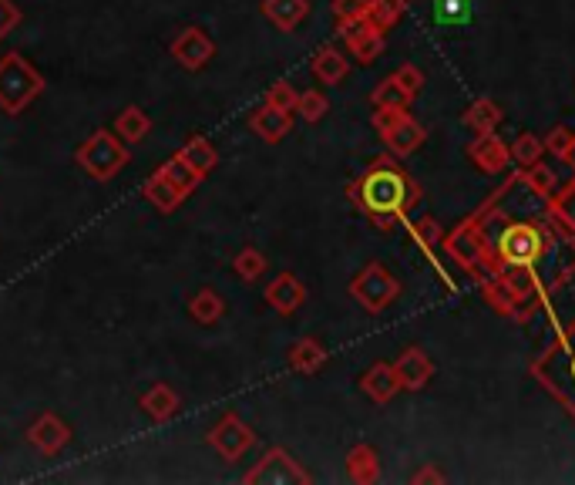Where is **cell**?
<instances>
[{"label": "cell", "mask_w": 575, "mask_h": 485, "mask_svg": "<svg viewBox=\"0 0 575 485\" xmlns=\"http://www.w3.org/2000/svg\"><path fill=\"white\" fill-rule=\"evenodd\" d=\"M545 152H552L559 162H569L575 152V128L569 125H555L549 135H545Z\"/></svg>", "instance_id": "38"}, {"label": "cell", "mask_w": 575, "mask_h": 485, "mask_svg": "<svg viewBox=\"0 0 575 485\" xmlns=\"http://www.w3.org/2000/svg\"><path fill=\"white\" fill-rule=\"evenodd\" d=\"M532 378L542 384L545 395L569 411V418H575V320L532 361Z\"/></svg>", "instance_id": "3"}, {"label": "cell", "mask_w": 575, "mask_h": 485, "mask_svg": "<svg viewBox=\"0 0 575 485\" xmlns=\"http://www.w3.org/2000/svg\"><path fill=\"white\" fill-rule=\"evenodd\" d=\"M249 128L259 135L263 142H283L286 135H290V128H293V115L290 112H280V108H273V105H263L259 112L249 115Z\"/></svg>", "instance_id": "18"}, {"label": "cell", "mask_w": 575, "mask_h": 485, "mask_svg": "<svg viewBox=\"0 0 575 485\" xmlns=\"http://www.w3.org/2000/svg\"><path fill=\"white\" fill-rule=\"evenodd\" d=\"M394 371L397 381H401V391H421L434 378V361L421 347H407L401 358L394 361Z\"/></svg>", "instance_id": "14"}, {"label": "cell", "mask_w": 575, "mask_h": 485, "mask_svg": "<svg viewBox=\"0 0 575 485\" xmlns=\"http://www.w3.org/2000/svg\"><path fill=\"white\" fill-rule=\"evenodd\" d=\"M340 34H343V41H347V51L354 54L360 64H374L380 54H384V34H380L374 24H367V17L350 27H343Z\"/></svg>", "instance_id": "13"}, {"label": "cell", "mask_w": 575, "mask_h": 485, "mask_svg": "<svg viewBox=\"0 0 575 485\" xmlns=\"http://www.w3.org/2000/svg\"><path fill=\"white\" fill-rule=\"evenodd\" d=\"M296 112H300L306 122H320L323 115L330 112V102H327V95L317 88H310V91H300V102H296Z\"/></svg>", "instance_id": "40"}, {"label": "cell", "mask_w": 575, "mask_h": 485, "mask_svg": "<svg viewBox=\"0 0 575 485\" xmlns=\"http://www.w3.org/2000/svg\"><path fill=\"white\" fill-rule=\"evenodd\" d=\"M142 192H145V199L148 203H152L155 209H159V213H175V209H179V203H182V192L172 186L169 179L162 176L159 169L152 172V176L145 179V186H142Z\"/></svg>", "instance_id": "26"}, {"label": "cell", "mask_w": 575, "mask_h": 485, "mask_svg": "<svg viewBox=\"0 0 575 485\" xmlns=\"http://www.w3.org/2000/svg\"><path fill=\"white\" fill-rule=\"evenodd\" d=\"M259 11H263V17L273 27H280V31L290 34L306 21V14H310V0H263Z\"/></svg>", "instance_id": "19"}, {"label": "cell", "mask_w": 575, "mask_h": 485, "mask_svg": "<svg viewBox=\"0 0 575 485\" xmlns=\"http://www.w3.org/2000/svg\"><path fill=\"white\" fill-rule=\"evenodd\" d=\"M138 408L152 422H169L175 411H179V395H175V388H169V384H152L142 395V401H138Z\"/></svg>", "instance_id": "20"}, {"label": "cell", "mask_w": 575, "mask_h": 485, "mask_svg": "<svg viewBox=\"0 0 575 485\" xmlns=\"http://www.w3.org/2000/svg\"><path fill=\"white\" fill-rule=\"evenodd\" d=\"M209 445L216 448L226 462H239L249 448L256 445V432L236 415V411H226V415L219 418V425L209 432Z\"/></svg>", "instance_id": "9"}, {"label": "cell", "mask_w": 575, "mask_h": 485, "mask_svg": "<svg viewBox=\"0 0 575 485\" xmlns=\"http://www.w3.org/2000/svg\"><path fill=\"white\" fill-rule=\"evenodd\" d=\"M545 213L552 216L555 226H562V230L575 240V176L565 182V186H559L552 192L549 209H545Z\"/></svg>", "instance_id": "22"}, {"label": "cell", "mask_w": 575, "mask_h": 485, "mask_svg": "<svg viewBox=\"0 0 575 485\" xmlns=\"http://www.w3.org/2000/svg\"><path fill=\"white\" fill-rule=\"evenodd\" d=\"M434 21L441 27H458L471 21V0H434Z\"/></svg>", "instance_id": "35"}, {"label": "cell", "mask_w": 575, "mask_h": 485, "mask_svg": "<svg viewBox=\"0 0 575 485\" xmlns=\"http://www.w3.org/2000/svg\"><path fill=\"white\" fill-rule=\"evenodd\" d=\"M243 482L246 485H310V472H306L286 448H270V452H263V459L246 472Z\"/></svg>", "instance_id": "8"}, {"label": "cell", "mask_w": 575, "mask_h": 485, "mask_svg": "<svg viewBox=\"0 0 575 485\" xmlns=\"http://www.w3.org/2000/svg\"><path fill=\"white\" fill-rule=\"evenodd\" d=\"M441 246H444V253H448L465 273H471L478 283L485 277H491V250H488L485 230H481L475 213L461 219V223L454 226L448 236H444Z\"/></svg>", "instance_id": "5"}, {"label": "cell", "mask_w": 575, "mask_h": 485, "mask_svg": "<svg viewBox=\"0 0 575 485\" xmlns=\"http://www.w3.org/2000/svg\"><path fill=\"white\" fill-rule=\"evenodd\" d=\"M491 206L502 219V230L488 233L491 273H498L502 267H539L555 243L552 226L542 223V219H508L498 189L491 192Z\"/></svg>", "instance_id": "2"}, {"label": "cell", "mask_w": 575, "mask_h": 485, "mask_svg": "<svg viewBox=\"0 0 575 485\" xmlns=\"http://www.w3.org/2000/svg\"><path fill=\"white\" fill-rule=\"evenodd\" d=\"M169 54L179 68L202 71L212 58H216V41H212L202 27H185V31L175 34V41L169 44Z\"/></svg>", "instance_id": "10"}, {"label": "cell", "mask_w": 575, "mask_h": 485, "mask_svg": "<svg viewBox=\"0 0 575 485\" xmlns=\"http://www.w3.org/2000/svg\"><path fill=\"white\" fill-rule=\"evenodd\" d=\"M175 155H182V159L189 162V166L196 169L202 179H206L209 172L219 166V152H216V145L206 139V135H196V139H189Z\"/></svg>", "instance_id": "27"}, {"label": "cell", "mask_w": 575, "mask_h": 485, "mask_svg": "<svg viewBox=\"0 0 575 485\" xmlns=\"http://www.w3.org/2000/svg\"><path fill=\"white\" fill-rule=\"evenodd\" d=\"M424 139H428V128L417 122L411 112H404L401 122L384 135V145L391 149L394 159H407V155H414L417 149H421Z\"/></svg>", "instance_id": "16"}, {"label": "cell", "mask_w": 575, "mask_h": 485, "mask_svg": "<svg viewBox=\"0 0 575 485\" xmlns=\"http://www.w3.org/2000/svg\"><path fill=\"white\" fill-rule=\"evenodd\" d=\"M233 270L243 277L246 283H253L259 280L266 273V256L256 250V246H243V250L236 253V260H233Z\"/></svg>", "instance_id": "37"}, {"label": "cell", "mask_w": 575, "mask_h": 485, "mask_svg": "<svg viewBox=\"0 0 575 485\" xmlns=\"http://www.w3.org/2000/svg\"><path fill=\"white\" fill-rule=\"evenodd\" d=\"M296 102H300V91H296L290 81H276L266 91V105L280 108V112H296Z\"/></svg>", "instance_id": "42"}, {"label": "cell", "mask_w": 575, "mask_h": 485, "mask_svg": "<svg viewBox=\"0 0 575 485\" xmlns=\"http://www.w3.org/2000/svg\"><path fill=\"white\" fill-rule=\"evenodd\" d=\"M266 304H270L276 314H283V317L296 314V310L306 304L303 280L296 277V273H280V277H276L270 287H266Z\"/></svg>", "instance_id": "15"}, {"label": "cell", "mask_w": 575, "mask_h": 485, "mask_svg": "<svg viewBox=\"0 0 575 485\" xmlns=\"http://www.w3.org/2000/svg\"><path fill=\"white\" fill-rule=\"evenodd\" d=\"M350 297H354L367 314L377 317V314H384L397 297H401V280H397L384 263L374 260V263H367L354 280H350Z\"/></svg>", "instance_id": "7"}, {"label": "cell", "mask_w": 575, "mask_h": 485, "mask_svg": "<svg viewBox=\"0 0 575 485\" xmlns=\"http://www.w3.org/2000/svg\"><path fill=\"white\" fill-rule=\"evenodd\" d=\"M508 149H512V166L528 169V166H535V162H542L545 139H539V135H532V132H522Z\"/></svg>", "instance_id": "34"}, {"label": "cell", "mask_w": 575, "mask_h": 485, "mask_svg": "<svg viewBox=\"0 0 575 485\" xmlns=\"http://www.w3.org/2000/svg\"><path fill=\"white\" fill-rule=\"evenodd\" d=\"M148 132H152V118H148V112H142L138 105H128L125 112L115 118V135L132 145L142 142Z\"/></svg>", "instance_id": "29"}, {"label": "cell", "mask_w": 575, "mask_h": 485, "mask_svg": "<svg viewBox=\"0 0 575 485\" xmlns=\"http://www.w3.org/2000/svg\"><path fill=\"white\" fill-rule=\"evenodd\" d=\"M74 162L81 166V172H88L91 179L98 182H108L115 179L118 172L128 166V149L122 145L115 132H108V128H98V132H91L85 142L78 145V152H74Z\"/></svg>", "instance_id": "6"}, {"label": "cell", "mask_w": 575, "mask_h": 485, "mask_svg": "<svg viewBox=\"0 0 575 485\" xmlns=\"http://www.w3.org/2000/svg\"><path fill=\"white\" fill-rule=\"evenodd\" d=\"M27 442L41 455H58L61 448L71 442V428L64 425L54 411H44V415H37L34 425L27 428Z\"/></svg>", "instance_id": "12"}, {"label": "cell", "mask_w": 575, "mask_h": 485, "mask_svg": "<svg viewBox=\"0 0 575 485\" xmlns=\"http://www.w3.org/2000/svg\"><path fill=\"white\" fill-rule=\"evenodd\" d=\"M468 159L471 166H478L485 176H502L512 169V149L505 139H498V132H485L478 139H471L468 145Z\"/></svg>", "instance_id": "11"}, {"label": "cell", "mask_w": 575, "mask_h": 485, "mask_svg": "<svg viewBox=\"0 0 575 485\" xmlns=\"http://www.w3.org/2000/svg\"><path fill=\"white\" fill-rule=\"evenodd\" d=\"M565 166H572V172H575V152H572V159H569V162H565Z\"/></svg>", "instance_id": "47"}, {"label": "cell", "mask_w": 575, "mask_h": 485, "mask_svg": "<svg viewBox=\"0 0 575 485\" xmlns=\"http://www.w3.org/2000/svg\"><path fill=\"white\" fill-rule=\"evenodd\" d=\"M367 17V0H333V21H337V31L357 24Z\"/></svg>", "instance_id": "41"}, {"label": "cell", "mask_w": 575, "mask_h": 485, "mask_svg": "<svg viewBox=\"0 0 575 485\" xmlns=\"http://www.w3.org/2000/svg\"><path fill=\"white\" fill-rule=\"evenodd\" d=\"M404 112H407V108H377V112H374V132L380 135V139H384V135L391 132L397 122H401Z\"/></svg>", "instance_id": "44"}, {"label": "cell", "mask_w": 575, "mask_h": 485, "mask_svg": "<svg viewBox=\"0 0 575 485\" xmlns=\"http://www.w3.org/2000/svg\"><path fill=\"white\" fill-rule=\"evenodd\" d=\"M17 24H21V11H17V4L14 0H0V41H4Z\"/></svg>", "instance_id": "45"}, {"label": "cell", "mask_w": 575, "mask_h": 485, "mask_svg": "<svg viewBox=\"0 0 575 485\" xmlns=\"http://www.w3.org/2000/svg\"><path fill=\"white\" fill-rule=\"evenodd\" d=\"M323 364H327V347H323L317 337H300L290 347V368L296 374H317Z\"/></svg>", "instance_id": "23"}, {"label": "cell", "mask_w": 575, "mask_h": 485, "mask_svg": "<svg viewBox=\"0 0 575 485\" xmlns=\"http://www.w3.org/2000/svg\"><path fill=\"white\" fill-rule=\"evenodd\" d=\"M44 75L21 51H7L0 58V112L21 115L34 98H41Z\"/></svg>", "instance_id": "4"}, {"label": "cell", "mask_w": 575, "mask_h": 485, "mask_svg": "<svg viewBox=\"0 0 575 485\" xmlns=\"http://www.w3.org/2000/svg\"><path fill=\"white\" fill-rule=\"evenodd\" d=\"M411 482L414 485H441L444 482V472H438V469H434V465H424V469H417L414 475H411Z\"/></svg>", "instance_id": "46"}, {"label": "cell", "mask_w": 575, "mask_h": 485, "mask_svg": "<svg viewBox=\"0 0 575 485\" xmlns=\"http://www.w3.org/2000/svg\"><path fill=\"white\" fill-rule=\"evenodd\" d=\"M159 172H162V176H165V179H169V182H172V186H175V189H179V192H182V196H192V192H196V189H199V182H202V176H199V172H196V169H192V166H189V162H185V159H182V155H172V159H169V162H165V166H162Z\"/></svg>", "instance_id": "33"}, {"label": "cell", "mask_w": 575, "mask_h": 485, "mask_svg": "<svg viewBox=\"0 0 575 485\" xmlns=\"http://www.w3.org/2000/svg\"><path fill=\"white\" fill-rule=\"evenodd\" d=\"M347 475L357 485H374L380 479V459L370 445H354L347 455Z\"/></svg>", "instance_id": "24"}, {"label": "cell", "mask_w": 575, "mask_h": 485, "mask_svg": "<svg viewBox=\"0 0 575 485\" xmlns=\"http://www.w3.org/2000/svg\"><path fill=\"white\" fill-rule=\"evenodd\" d=\"M411 233H414V240L424 246V253H434V250H438V246L444 243L441 223H438V219H431V216L414 219V223H411Z\"/></svg>", "instance_id": "39"}, {"label": "cell", "mask_w": 575, "mask_h": 485, "mask_svg": "<svg viewBox=\"0 0 575 485\" xmlns=\"http://www.w3.org/2000/svg\"><path fill=\"white\" fill-rule=\"evenodd\" d=\"M347 196L360 213L374 219L377 230H394L397 219H404L421 203V186L397 166L391 155H380L367 166L360 179L347 186Z\"/></svg>", "instance_id": "1"}, {"label": "cell", "mask_w": 575, "mask_h": 485, "mask_svg": "<svg viewBox=\"0 0 575 485\" xmlns=\"http://www.w3.org/2000/svg\"><path fill=\"white\" fill-rule=\"evenodd\" d=\"M360 391H364L374 405H387V401L401 391V381H397L394 364H387V361L370 364V368L364 371V378H360Z\"/></svg>", "instance_id": "17"}, {"label": "cell", "mask_w": 575, "mask_h": 485, "mask_svg": "<svg viewBox=\"0 0 575 485\" xmlns=\"http://www.w3.org/2000/svg\"><path fill=\"white\" fill-rule=\"evenodd\" d=\"M370 105H374V108H407V105H411V95H407V91L397 85L394 75H391V78H384L374 88V95H370Z\"/></svg>", "instance_id": "36"}, {"label": "cell", "mask_w": 575, "mask_h": 485, "mask_svg": "<svg viewBox=\"0 0 575 485\" xmlns=\"http://www.w3.org/2000/svg\"><path fill=\"white\" fill-rule=\"evenodd\" d=\"M522 172V186L532 192L535 199H542V203H549V196L555 189H559V176H555L552 166H542V162H535V166L528 169H518Z\"/></svg>", "instance_id": "30"}, {"label": "cell", "mask_w": 575, "mask_h": 485, "mask_svg": "<svg viewBox=\"0 0 575 485\" xmlns=\"http://www.w3.org/2000/svg\"><path fill=\"white\" fill-rule=\"evenodd\" d=\"M394 81H397V85H401L411 98H417V95H421V88H424V71L417 68V64H401V68L394 71Z\"/></svg>", "instance_id": "43"}, {"label": "cell", "mask_w": 575, "mask_h": 485, "mask_svg": "<svg viewBox=\"0 0 575 485\" xmlns=\"http://www.w3.org/2000/svg\"><path fill=\"white\" fill-rule=\"evenodd\" d=\"M411 0H367V24H374L380 34H387L401 21Z\"/></svg>", "instance_id": "32"}, {"label": "cell", "mask_w": 575, "mask_h": 485, "mask_svg": "<svg viewBox=\"0 0 575 485\" xmlns=\"http://www.w3.org/2000/svg\"><path fill=\"white\" fill-rule=\"evenodd\" d=\"M310 68H313V75H317V81H323V85H340V81L347 78V71H350V61L343 58L333 44H323V48L313 54Z\"/></svg>", "instance_id": "21"}, {"label": "cell", "mask_w": 575, "mask_h": 485, "mask_svg": "<svg viewBox=\"0 0 575 485\" xmlns=\"http://www.w3.org/2000/svg\"><path fill=\"white\" fill-rule=\"evenodd\" d=\"M478 287H481V294H485L488 307H491V310H498V314H502V317H515V310L522 307V304H518V300H515L512 290H508L505 283H502V277H498V273H491V277H485V280L478 283Z\"/></svg>", "instance_id": "31"}, {"label": "cell", "mask_w": 575, "mask_h": 485, "mask_svg": "<svg viewBox=\"0 0 575 485\" xmlns=\"http://www.w3.org/2000/svg\"><path fill=\"white\" fill-rule=\"evenodd\" d=\"M222 314H226V300L209 287L199 290V294L189 300V317L202 327H212L216 320H222Z\"/></svg>", "instance_id": "28"}, {"label": "cell", "mask_w": 575, "mask_h": 485, "mask_svg": "<svg viewBox=\"0 0 575 485\" xmlns=\"http://www.w3.org/2000/svg\"><path fill=\"white\" fill-rule=\"evenodd\" d=\"M461 122H465L475 135H485V132H495L498 125H502V105L491 102V98H475L465 115H461Z\"/></svg>", "instance_id": "25"}]
</instances>
